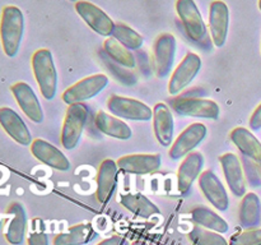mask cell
<instances>
[{"label":"cell","mask_w":261,"mask_h":245,"mask_svg":"<svg viewBox=\"0 0 261 245\" xmlns=\"http://www.w3.org/2000/svg\"><path fill=\"white\" fill-rule=\"evenodd\" d=\"M153 129L158 143L163 147L172 144L173 130V116L171 110L166 104H157L153 109Z\"/></svg>","instance_id":"22"},{"label":"cell","mask_w":261,"mask_h":245,"mask_svg":"<svg viewBox=\"0 0 261 245\" xmlns=\"http://www.w3.org/2000/svg\"><path fill=\"white\" fill-rule=\"evenodd\" d=\"M200 68V56L195 53L186 54V56L178 64L177 68L175 69V71L171 76L170 82H168V92H170V94H177L184 88H186L194 81Z\"/></svg>","instance_id":"10"},{"label":"cell","mask_w":261,"mask_h":245,"mask_svg":"<svg viewBox=\"0 0 261 245\" xmlns=\"http://www.w3.org/2000/svg\"><path fill=\"white\" fill-rule=\"evenodd\" d=\"M31 152L40 162L59 171H68L70 168V161L59 148L45 139H35L31 144Z\"/></svg>","instance_id":"19"},{"label":"cell","mask_w":261,"mask_h":245,"mask_svg":"<svg viewBox=\"0 0 261 245\" xmlns=\"http://www.w3.org/2000/svg\"><path fill=\"white\" fill-rule=\"evenodd\" d=\"M208 129L201 122H195L191 124L176 138L175 142L172 143L170 148V157L172 160H180L184 156H188L194 151V148L198 147L204 138L206 137Z\"/></svg>","instance_id":"11"},{"label":"cell","mask_w":261,"mask_h":245,"mask_svg":"<svg viewBox=\"0 0 261 245\" xmlns=\"http://www.w3.org/2000/svg\"><path fill=\"white\" fill-rule=\"evenodd\" d=\"M231 139L246 157L261 165V143L249 129L242 127L234 128L231 132Z\"/></svg>","instance_id":"24"},{"label":"cell","mask_w":261,"mask_h":245,"mask_svg":"<svg viewBox=\"0 0 261 245\" xmlns=\"http://www.w3.org/2000/svg\"><path fill=\"white\" fill-rule=\"evenodd\" d=\"M224 178H226L228 188L236 197L244 198L246 195V181L242 163L234 153H224L219 157Z\"/></svg>","instance_id":"17"},{"label":"cell","mask_w":261,"mask_h":245,"mask_svg":"<svg viewBox=\"0 0 261 245\" xmlns=\"http://www.w3.org/2000/svg\"><path fill=\"white\" fill-rule=\"evenodd\" d=\"M107 109L119 119L148 121L153 117V111L144 102L129 97L114 94L107 100Z\"/></svg>","instance_id":"6"},{"label":"cell","mask_w":261,"mask_h":245,"mask_svg":"<svg viewBox=\"0 0 261 245\" xmlns=\"http://www.w3.org/2000/svg\"><path fill=\"white\" fill-rule=\"evenodd\" d=\"M259 8H260V10H261V0L259 2Z\"/></svg>","instance_id":"38"},{"label":"cell","mask_w":261,"mask_h":245,"mask_svg":"<svg viewBox=\"0 0 261 245\" xmlns=\"http://www.w3.org/2000/svg\"><path fill=\"white\" fill-rule=\"evenodd\" d=\"M229 26V10L224 2L217 0L209 8V31L217 47H223L227 41Z\"/></svg>","instance_id":"16"},{"label":"cell","mask_w":261,"mask_h":245,"mask_svg":"<svg viewBox=\"0 0 261 245\" xmlns=\"http://www.w3.org/2000/svg\"><path fill=\"white\" fill-rule=\"evenodd\" d=\"M176 10H177L178 17H180L190 40L200 46L201 48L211 50L212 37L195 2L194 0H177Z\"/></svg>","instance_id":"2"},{"label":"cell","mask_w":261,"mask_h":245,"mask_svg":"<svg viewBox=\"0 0 261 245\" xmlns=\"http://www.w3.org/2000/svg\"><path fill=\"white\" fill-rule=\"evenodd\" d=\"M198 181L199 188L201 189V191H203L205 198L209 201V203L213 204L214 208L222 212L228 208V194H227V190L223 186V184H222V181L219 180V178L213 171H203L200 176H199Z\"/></svg>","instance_id":"15"},{"label":"cell","mask_w":261,"mask_h":245,"mask_svg":"<svg viewBox=\"0 0 261 245\" xmlns=\"http://www.w3.org/2000/svg\"><path fill=\"white\" fill-rule=\"evenodd\" d=\"M28 245H48V236L45 231H43L42 226H33V230L31 234L28 235L27 239Z\"/></svg>","instance_id":"33"},{"label":"cell","mask_w":261,"mask_h":245,"mask_svg":"<svg viewBox=\"0 0 261 245\" xmlns=\"http://www.w3.org/2000/svg\"><path fill=\"white\" fill-rule=\"evenodd\" d=\"M240 225L246 230L256 229L261 224V201L255 193H246L240 204Z\"/></svg>","instance_id":"26"},{"label":"cell","mask_w":261,"mask_h":245,"mask_svg":"<svg viewBox=\"0 0 261 245\" xmlns=\"http://www.w3.org/2000/svg\"><path fill=\"white\" fill-rule=\"evenodd\" d=\"M191 219L198 226L216 231L218 234H226L228 231V224L223 217L217 214L206 207H196L191 211Z\"/></svg>","instance_id":"28"},{"label":"cell","mask_w":261,"mask_h":245,"mask_svg":"<svg viewBox=\"0 0 261 245\" xmlns=\"http://www.w3.org/2000/svg\"><path fill=\"white\" fill-rule=\"evenodd\" d=\"M94 122L98 130L109 137L116 138V139L127 140L132 138L133 130L130 129L126 122L122 121L119 117L110 115L109 112L98 111L94 117Z\"/></svg>","instance_id":"23"},{"label":"cell","mask_w":261,"mask_h":245,"mask_svg":"<svg viewBox=\"0 0 261 245\" xmlns=\"http://www.w3.org/2000/svg\"><path fill=\"white\" fill-rule=\"evenodd\" d=\"M75 10L79 14V17L92 28L98 35L110 37L114 32L115 22L111 19V17L106 14L103 10L96 4L91 2H81L75 3Z\"/></svg>","instance_id":"9"},{"label":"cell","mask_w":261,"mask_h":245,"mask_svg":"<svg viewBox=\"0 0 261 245\" xmlns=\"http://www.w3.org/2000/svg\"><path fill=\"white\" fill-rule=\"evenodd\" d=\"M96 236L93 227L89 224H79L66 231L56 235L53 240L54 245H83Z\"/></svg>","instance_id":"27"},{"label":"cell","mask_w":261,"mask_h":245,"mask_svg":"<svg viewBox=\"0 0 261 245\" xmlns=\"http://www.w3.org/2000/svg\"><path fill=\"white\" fill-rule=\"evenodd\" d=\"M111 37L119 41L122 46H125L130 51L139 50L143 46V43H144V38L142 37V35H139L137 31L133 30L129 26L120 22L115 23L114 32H112Z\"/></svg>","instance_id":"30"},{"label":"cell","mask_w":261,"mask_h":245,"mask_svg":"<svg viewBox=\"0 0 261 245\" xmlns=\"http://www.w3.org/2000/svg\"><path fill=\"white\" fill-rule=\"evenodd\" d=\"M246 170H247V178L250 180V185L252 186H260L261 185V176L257 174V167L250 161H246Z\"/></svg>","instance_id":"34"},{"label":"cell","mask_w":261,"mask_h":245,"mask_svg":"<svg viewBox=\"0 0 261 245\" xmlns=\"http://www.w3.org/2000/svg\"><path fill=\"white\" fill-rule=\"evenodd\" d=\"M176 38L171 33H162L154 41L153 46V64L157 77L165 78L172 70L176 55Z\"/></svg>","instance_id":"8"},{"label":"cell","mask_w":261,"mask_h":245,"mask_svg":"<svg viewBox=\"0 0 261 245\" xmlns=\"http://www.w3.org/2000/svg\"><path fill=\"white\" fill-rule=\"evenodd\" d=\"M0 226H2V221H0Z\"/></svg>","instance_id":"39"},{"label":"cell","mask_w":261,"mask_h":245,"mask_svg":"<svg viewBox=\"0 0 261 245\" xmlns=\"http://www.w3.org/2000/svg\"><path fill=\"white\" fill-rule=\"evenodd\" d=\"M229 245H261V229H252L234 235Z\"/></svg>","instance_id":"32"},{"label":"cell","mask_w":261,"mask_h":245,"mask_svg":"<svg viewBox=\"0 0 261 245\" xmlns=\"http://www.w3.org/2000/svg\"><path fill=\"white\" fill-rule=\"evenodd\" d=\"M117 163L111 158L102 161L97 174V201L101 204H107L114 195L117 185Z\"/></svg>","instance_id":"20"},{"label":"cell","mask_w":261,"mask_h":245,"mask_svg":"<svg viewBox=\"0 0 261 245\" xmlns=\"http://www.w3.org/2000/svg\"><path fill=\"white\" fill-rule=\"evenodd\" d=\"M117 167L125 174L133 175H147L155 173L162 165V157L158 153L150 155H126L116 161Z\"/></svg>","instance_id":"14"},{"label":"cell","mask_w":261,"mask_h":245,"mask_svg":"<svg viewBox=\"0 0 261 245\" xmlns=\"http://www.w3.org/2000/svg\"><path fill=\"white\" fill-rule=\"evenodd\" d=\"M249 124L252 130L261 129V104L256 107V109H255V111L252 112Z\"/></svg>","instance_id":"36"},{"label":"cell","mask_w":261,"mask_h":245,"mask_svg":"<svg viewBox=\"0 0 261 245\" xmlns=\"http://www.w3.org/2000/svg\"><path fill=\"white\" fill-rule=\"evenodd\" d=\"M103 48L107 55L120 65L126 66V68H134L135 66V58L132 51L127 50L125 46H122L114 37H107L105 40Z\"/></svg>","instance_id":"29"},{"label":"cell","mask_w":261,"mask_h":245,"mask_svg":"<svg viewBox=\"0 0 261 245\" xmlns=\"http://www.w3.org/2000/svg\"><path fill=\"white\" fill-rule=\"evenodd\" d=\"M132 245H147V244H145V242H143V241H134Z\"/></svg>","instance_id":"37"},{"label":"cell","mask_w":261,"mask_h":245,"mask_svg":"<svg viewBox=\"0 0 261 245\" xmlns=\"http://www.w3.org/2000/svg\"><path fill=\"white\" fill-rule=\"evenodd\" d=\"M204 157L200 152H191L184 158L177 171V189L181 194H188L191 185L200 176Z\"/></svg>","instance_id":"21"},{"label":"cell","mask_w":261,"mask_h":245,"mask_svg":"<svg viewBox=\"0 0 261 245\" xmlns=\"http://www.w3.org/2000/svg\"><path fill=\"white\" fill-rule=\"evenodd\" d=\"M189 239L195 245H229L221 234L198 225L189 232Z\"/></svg>","instance_id":"31"},{"label":"cell","mask_w":261,"mask_h":245,"mask_svg":"<svg viewBox=\"0 0 261 245\" xmlns=\"http://www.w3.org/2000/svg\"><path fill=\"white\" fill-rule=\"evenodd\" d=\"M119 202L127 211L134 213L135 216L142 217V218H150V217L161 213L160 208L150 199L140 193L120 194Z\"/></svg>","instance_id":"25"},{"label":"cell","mask_w":261,"mask_h":245,"mask_svg":"<svg viewBox=\"0 0 261 245\" xmlns=\"http://www.w3.org/2000/svg\"><path fill=\"white\" fill-rule=\"evenodd\" d=\"M88 109L83 104L70 105L66 110L61 129V144L65 150H73L81 140L86 127Z\"/></svg>","instance_id":"4"},{"label":"cell","mask_w":261,"mask_h":245,"mask_svg":"<svg viewBox=\"0 0 261 245\" xmlns=\"http://www.w3.org/2000/svg\"><path fill=\"white\" fill-rule=\"evenodd\" d=\"M27 230V213L19 202H12L7 208V224L4 236L9 244L20 245L24 241Z\"/></svg>","instance_id":"13"},{"label":"cell","mask_w":261,"mask_h":245,"mask_svg":"<svg viewBox=\"0 0 261 245\" xmlns=\"http://www.w3.org/2000/svg\"><path fill=\"white\" fill-rule=\"evenodd\" d=\"M0 127L8 135L22 145L32 144V135L22 117L10 107H0Z\"/></svg>","instance_id":"18"},{"label":"cell","mask_w":261,"mask_h":245,"mask_svg":"<svg viewBox=\"0 0 261 245\" xmlns=\"http://www.w3.org/2000/svg\"><path fill=\"white\" fill-rule=\"evenodd\" d=\"M24 32V17L15 5L3 8L0 17V41L3 51L9 58H14L20 47Z\"/></svg>","instance_id":"1"},{"label":"cell","mask_w":261,"mask_h":245,"mask_svg":"<svg viewBox=\"0 0 261 245\" xmlns=\"http://www.w3.org/2000/svg\"><path fill=\"white\" fill-rule=\"evenodd\" d=\"M97 245H130V242L126 237L119 236V235H114V236L102 240V241L98 242Z\"/></svg>","instance_id":"35"},{"label":"cell","mask_w":261,"mask_h":245,"mask_svg":"<svg viewBox=\"0 0 261 245\" xmlns=\"http://www.w3.org/2000/svg\"><path fill=\"white\" fill-rule=\"evenodd\" d=\"M13 96L25 116L36 124L43 121V111L32 87L25 82H17L10 87Z\"/></svg>","instance_id":"12"},{"label":"cell","mask_w":261,"mask_h":245,"mask_svg":"<svg viewBox=\"0 0 261 245\" xmlns=\"http://www.w3.org/2000/svg\"><path fill=\"white\" fill-rule=\"evenodd\" d=\"M173 111L184 116L204 117L216 120L219 117L218 104L213 100L198 99V97H177L171 101Z\"/></svg>","instance_id":"7"},{"label":"cell","mask_w":261,"mask_h":245,"mask_svg":"<svg viewBox=\"0 0 261 245\" xmlns=\"http://www.w3.org/2000/svg\"><path fill=\"white\" fill-rule=\"evenodd\" d=\"M32 70L41 94L45 100H53L58 88V71L53 54L47 48H40L32 55Z\"/></svg>","instance_id":"3"},{"label":"cell","mask_w":261,"mask_h":245,"mask_svg":"<svg viewBox=\"0 0 261 245\" xmlns=\"http://www.w3.org/2000/svg\"><path fill=\"white\" fill-rule=\"evenodd\" d=\"M109 84V77L106 74H93L81 79L75 84L65 89L63 93V101L68 106L82 104L83 101L97 96Z\"/></svg>","instance_id":"5"}]
</instances>
